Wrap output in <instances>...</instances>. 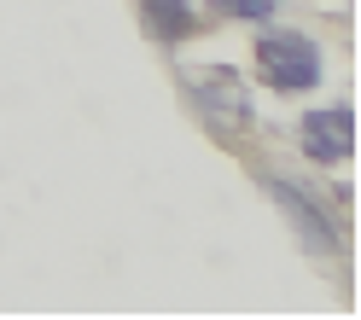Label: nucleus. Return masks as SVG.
<instances>
[{"label": "nucleus", "instance_id": "f257e3e1", "mask_svg": "<svg viewBox=\"0 0 361 320\" xmlns=\"http://www.w3.org/2000/svg\"><path fill=\"white\" fill-rule=\"evenodd\" d=\"M257 64L274 94H309L321 82V47L303 30H262L257 35Z\"/></svg>", "mask_w": 361, "mask_h": 320}, {"label": "nucleus", "instance_id": "f03ea898", "mask_svg": "<svg viewBox=\"0 0 361 320\" xmlns=\"http://www.w3.org/2000/svg\"><path fill=\"white\" fill-rule=\"evenodd\" d=\"M355 111L344 105H326V111H309L303 117V152L314 164H350L355 157Z\"/></svg>", "mask_w": 361, "mask_h": 320}, {"label": "nucleus", "instance_id": "7ed1b4c3", "mask_svg": "<svg viewBox=\"0 0 361 320\" xmlns=\"http://www.w3.org/2000/svg\"><path fill=\"white\" fill-rule=\"evenodd\" d=\"M262 187H268V198H274L280 210L291 216L298 239H303L309 250H321V257H332V250H338V227H332V216L321 210V204H314V198H303V192L291 187V180H280V175H268Z\"/></svg>", "mask_w": 361, "mask_h": 320}, {"label": "nucleus", "instance_id": "20e7f679", "mask_svg": "<svg viewBox=\"0 0 361 320\" xmlns=\"http://www.w3.org/2000/svg\"><path fill=\"white\" fill-rule=\"evenodd\" d=\"M198 105L216 128H239L245 123V87L233 82V70H210L198 76Z\"/></svg>", "mask_w": 361, "mask_h": 320}, {"label": "nucleus", "instance_id": "39448f33", "mask_svg": "<svg viewBox=\"0 0 361 320\" xmlns=\"http://www.w3.org/2000/svg\"><path fill=\"white\" fill-rule=\"evenodd\" d=\"M146 30L157 41H187L192 35V0H140Z\"/></svg>", "mask_w": 361, "mask_h": 320}, {"label": "nucleus", "instance_id": "423d86ee", "mask_svg": "<svg viewBox=\"0 0 361 320\" xmlns=\"http://www.w3.org/2000/svg\"><path fill=\"white\" fill-rule=\"evenodd\" d=\"M280 0H216V12H228V18H245V24H268L274 18Z\"/></svg>", "mask_w": 361, "mask_h": 320}]
</instances>
